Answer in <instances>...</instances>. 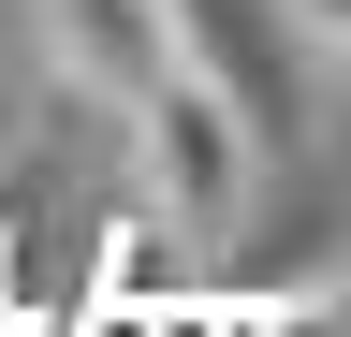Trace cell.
Masks as SVG:
<instances>
[{
  "label": "cell",
  "instance_id": "obj_3",
  "mask_svg": "<svg viewBox=\"0 0 351 337\" xmlns=\"http://www.w3.org/2000/svg\"><path fill=\"white\" fill-rule=\"evenodd\" d=\"M278 15L307 30V45H337V59H351V0H278Z\"/></svg>",
  "mask_w": 351,
  "mask_h": 337
},
{
  "label": "cell",
  "instance_id": "obj_1",
  "mask_svg": "<svg viewBox=\"0 0 351 337\" xmlns=\"http://www.w3.org/2000/svg\"><path fill=\"white\" fill-rule=\"evenodd\" d=\"M117 132H132V161H147V191H161V220H176V235H234V220H249V176H263V117H249L234 89H219L205 59H176L161 89L117 117Z\"/></svg>",
  "mask_w": 351,
  "mask_h": 337
},
{
  "label": "cell",
  "instance_id": "obj_2",
  "mask_svg": "<svg viewBox=\"0 0 351 337\" xmlns=\"http://www.w3.org/2000/svg\"><path fill=\"white\" fill-rule=\"evenodd\" d=\"M29 161H44V103H29V89H0V191H15Z\"/></svg>",
  "mask_w": 351,
  "mask_h": 337
},
{
  "label": "cell",
  "instance_id": "obj_4",
  "mask_svg": "<svg viewBox=\"0 0 351 337\" xmlns=\"http://www.w3.org/2000/svg\"><path fill=\"white\" fill-rule=\"evenodd\" d=\"M219 323H234V308H176V337H219Z\"/></svg>",
  "mask_w": 351,
  "mask_h": 337
}]
</instances>
